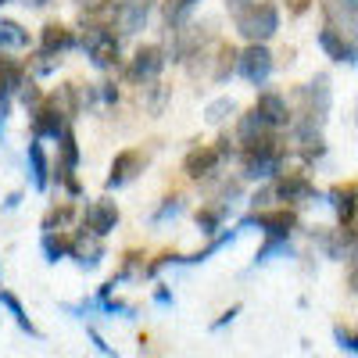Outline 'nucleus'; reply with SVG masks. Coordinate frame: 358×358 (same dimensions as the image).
Returning a JSON list of instances; mask_svg holds the SVG:
<instances>
[{
  "mask_svg": "<svg viewBox=\"0 0 358 358\" xmlns=\"http://www.w3.org/2000/svg\"><path fill=\"white\" fill-rule=\"evenodd\" d=\"M233 22H236V33L248 43H268L280 33V11L268 0H251L244 11L233 15Z\"/></svg>",
  "mask_w": 358,
  "mask_h": 358,
  "instance_id": "1",
  "label": "nucleus"
},
{
  "mask_svg": "<svg viewBox=\"0 0 358 358\" xmlns=\"http://www.w3.org/2000/svg\"><path fill=\"white\" fill-rule=\"evenodd\" d=\"M79 47L86 50V57L94 62V69L101 72H115L118 65H122V57H118V40L111 29L97 25V22H90L83 25V36H79Z\"/></svg>",
  "mask_w": 358,
  "mask_h": 358,
  "instance_id": "2",
  "label": "nucleus"
},
{
  "mask_svg": "<svg viewBox=\"0 0 358 358\" xmlns=\"http://www.w3.org/2000/svg\"><path fill=\"white\" fill-rule=\"evenodd\" d=\"M29 115H33V136L36 140H47V136L50 140H62V133L69 129V118H72L54 97H43V104L33 108Z\"/></svg>",
  "mask_w": 358,
  "mask_h": 358,
  "instance_id": "3",
  "label": "nucleus"
},
{
  "mask_svg": "<svg viewBox=\"0 0 358 358\" xmlns=\"http://www.w3.org/2000/svg\"><path fill=\"white\" fill-rule=\"evenodd\" d=\"M165 65H169V50L158 47V43H147V47H140V50L133 54V62H129V69H126V79H133L136 86H143V83L158 79Z\"/></svg>",
  "mask_w": 358,
  "mask_h": 358,
  "instance_id": "4",
  "label": "nucleus"
},
{
  "mask_svg": "<svg viewBox=\"0 0 358 358\" xmlns=\"http://www.w3.org/2000/svg\"><path fill=\"white\" fill-rule=\"evenodd\" d=\"M241 226H244V229L258 226V229L268 236V241H287L290 229L297 226V215L290 212V208H276V212H265V208H262V212H251Z\"/></svg>",
  "mask_w": 358,
  "mask_h": 358,
  "instance_id": "5",
  "label": "nucleus"
},
{
  "mask_svg": "<svg viewBox=\"0 0 358 358\" xmlns=\"http://www.w3.org/2000/svg\"><path fill=\"white\" fill-rule=\"evenodd\" d=\"M236 72H241L251 86H265V79L273 76V50L265 43H251L248 50H241V57H236Z\"/></svg>",
  "mask_w": 358,
  "mask_h": 358,
  "instance_id": "6",
  "label": "nucleus"
},
{
  "mask_svg": "<svg viewBox=\"0 0 358 358\" xmlns=\"http://www.w3.org/2000/svg\"><path fill=\"white\" fill-rule=\"evenodd\" d=\"M155 11V0H118L115 4V29L122 36H136Z\"/></svg>",
  "mask_w": 358,
  "mask_h": 358,
  "instance_id": "7",
  "label": "nucleus"
},
{
  "mask_svg": "<svg viewBox=\"0 0 358 358\" xmlns=\"http://www.w3.org/2000/svg\"><path fill=\"white\" fill-rule=\"evenodd\" d=\"M319 47L326 50V57H334V62H355L358 57V36L344 33V29H337L330 22L319 29Z\"/></svg>",
  "mask_w": 358,
  "mask_h": 358,
  "instance_id": "8",
  "label": "nucleus"
},
{
  "mask_svg": "<svg viewBox=\"0 0 358 358\" xmlns=\"http://www.w3.org/2000/svg\"><path fill=\"white\" fill-rule=\"evenodd\" d=\"M273 197L276 201H287V204H301V201H312L319 194L308 183V176H301V172H280L273 179Z\"/></svg>",
  "mask_w": 358,
  "mask_h": 358,
  "instance_id": "9",
  "label": "nucleus"
},
{
  "mask_svg": "<svg viewBox=\"0 0 358 358\" xmlns=\"http://www.w3.org/2000/svg\"><path fill=\"white\" fill-rule=\"evenodd\" d=\"M69 255L83 265V268H97L104 262V244L94 229H83L76 236H69Z\"/></svg>",
  "mask_w": 358,
  "mask_h": 358,
  "instance_id": "10",
  "label": "nucleus"
},
{
  "mask_svg": "<svg viewBox=\"0 0 358 358\" xmlns=\"http://www.w3.org/2000/svg\"><path fill=\"white\" fill-rule=\"evenodd\" d=\"M143 172V155L140 151H118L115 162H111V172L104 179V187L108 190H118V187H126L129 179H136Z\"/></svg>",
  "mask_w": 358,
  "mask_h": 358,
  "instance_id": "11",
  "label": "nucleus"
},
{
  "mask_svg": "<svg viewBox=\"0 0 358 358\" xmlns=\"http://www.w3.org/2000/svg\"><path fill=\"white\" fill-rule=\"evenodd\" d=\"M222 162H226V158L219 155V147L201 143V147H194V151L183 158V172H187L190 179H208V176H212Z\"/></svg>",
  "mask_w": 358,
  "mask_h": 358,
  "instance_id": "12",
  "label": "nucleus"
},
{
  "mask_svg": "<svg viewBox=\"0 0 358 358\" xmlns=\"http://www.w3.org/2000/svg\"><path fill=\"white\" fill-rule=\"evenodd\" d=\"M276 126L268 122V118L258 111V104L251 108V111H244L241 118H236V143L241 147H251V143H258L265 133H273Z\"/></svg>",
  "mask_w": 358,
  "mask_h": 358,
  "instance_id": "13",
  "label": "nucleus"
},
{
  "mask_svg": "<svg viewBox=\"0 0 358 358\" xmlns=\"http://www.w3.org/2000/svg\"><path fill=\"white\" fill-rule=\"evenodd\" d=\"M83 226L94 229L97 236H108V233L118 226V208H115V201H94V204H86Z\"/></svg>",
  "mask_w": 358,
  "mask_h": 358,
  "instance_id": "14",
  "label": "nucleus"
},
{
  "mask_svg": "<svg viewBox=\"0 0 358 358\" xmlns=\"http://www.w3.org/2000/svg\"><path fill=\"white\" fill-rule=\"evenodd\" d=\"M315 244L322 248L326 258H344L355 248V229L351 226H337V229H326L315 236Z\"/></svg>",
  "mask_w": 358,
  "mask_h": 358,
  "instance_id": "15",
  "label": "nucleus"
},
{
  "mask_svg": "<svg viewBox=\"0 0 358 358\" xmlns=\"http://www.w3.org/2000/svg\"><path fill=\"white\" fill-rule=\"evenodd\" d=\"M326 197H330V208L337 212V222H341V226H351V222H355V212H358V187H355V183L334 187Z\"/></svg>",
  "mask_w": 358,
  "mask_h": 358,
  "instance_id": "16",
  "label": "nucleus"
},
{
  "mask_svg": "<svg viewBox=\"0 0 358 358\" xmlns=\"http://www.w3.org/2000/svg\"><path fill=\"white\" fill-rule=\"evenodd\" d=\"M76 43H79V40H76L72 29L57 25V22L43 25V33H40V50H47V54H65V50H72Z\"/></svg>",
  "mask_w": 358,
  "mask_h": 358,
  "instance_id": "17",
  "label": "nucleus"
},
{
  "mask_svg": "<svg viewBox=\"0 0 358 358\" xmlns=\"http://www.w3.org/2000/svg\"><path fill=\"white\" fill-rule=\"evenodd\" d=\"M169 97H172V90H169L162 79H151V83H143V86H140V104H143L147 115H155V118L165 115Z\"/></svg>",
  "mask_w": 358,
  "mask_h": 358,
  "instance_id": "18",
  "label": "nucleus"
},
{
  "mask_svg": "<svg viewBox=\"0 0 358 358\" xmlns=\"http://www.w3.org/2000/svg\"><path fill=\"white\" fill-rule=\"evenodd\" d=\"M258 111L273 122L276 129H283V126H290V108H287V97H280V94H273V90H265V94H258Z\"/></svg>",
  "mask_w": 358,
  "mask_h": 358,
  "instance_id": "19",
  "label": "nucleus"
},
{
  "mask_svg": "<svg viewBox=\"0 0 358 358\" xmlns=\"http://www.w3.org/2000/svg\"><path fill=\"white\" fill-rule=\"evenodd\" d=\"M22 86H25V69L11 57H0V104L8 108V97L18 94Z\"/></svg>",
  "mask_w": 358,
  "mask_h": 358,
  "instance_id": "20",
  "label": "nucleus"
},
{
  "mask_svg": "<svg viewBox=\"0 0 358 358\" xmlns=\"http://www.w3.org/2000/svg\"><path fill=\"white\" fill-rule=\"evenodd\" d=\"M25 158H29V172H33V187L36 190H47V183H50V162H47V155H43V143L33 136V143H29V151H25Z\"/></svg>",
  "mask_w": 358,
  "mask_h": 358,
  "instance_id": "21",
  "label": "nucleus"
},
{
  "mask_svg": "<svg viewBox=\"0 0 358 358\" xmlns=\"http://www.w3.org/2000/svg\"><path fill=\"white\" fill-rule=\"evenodd\" d=\"M29 47V29H22L11 18H0V50H25Z\"/></svg>",
  "mask_w": 358,
  "mask_h": 358,
  "instance_id": "22",
  "label": "nucleus"
},
{
  "mask_svg": "<svg viewBox=\"0 0 358 358\" xmlns=\"http://www.w3.org/2000/svg\"><path fill=\"white\" fill-rule=\"evenodd\" d=\"M226 215H229V204H226V201L215 204V208H201V212H197V229H201L204 236H215V233L222 229Z\"/></svg>",
  "mask_w": 358,
  "mask_h": 358,
  "instance_id": "23",
  "label": "nucleus"
},
{
  "mask_svg": "<svg viewBox=\"0 0 358 358\" xmlns=\"http://www.w3.org/2000/svg\"><path fill=\"white\" fill-rule=\"evenodd\" d=\"M0 305H4V308L11 312V319L18 322V330H22V334H29V337H40V330H36V326H33V319L25 315V308H22V301H18L15 294H8V290H0Z\"/></svg>",
  "mask_w": 358,
  "mask_h": 358,
  "instance_id": "24",
  "label": "nucleus"
},
{
  "mask_svg": "<svg viewBox=\"0 0 358 358\" xmlns=\"http://www.w3.org/2000/svg\"><path fill=\"white\" fill-rule=\"evenodd\" d=\"M72 219H76V208L72 204H57V208H50V212L43 215V233H65L72 226Z\"/></svg>",
  "mask_w": 358,
  "mask_h": 358,
  "instance_id": "25",
  "label": "nucleus"
},
{
  "mask_svg": "<svg viewBox=\"0 0 358 358\" xmlns=\"http://www.w3.org/2000/svg\"><path fill=\"white\" fill-rule=\"evenodd\" d=\"M197 4H201V0H165V25H169V29L183 25Z\"/></svg>",
  "mask_w": 358,
  "mask_h": 358,
  "instance_id": "26",
  "label": "nucleus"
},
{
  "mask_svg": "<svg viewBox=\"0 0 358 358\" xmlns=\"http://www.w3.org/2000/svg\"><path fill=\"white\" fill-rule=\"evenodd\" d=\"M233 115H236V101L233 97H219V101H212V104L204 108V118L212 126H222L226 118H233Z\"/></svg>",
  "mask_w": 358,
  "mask_h": 358,
  "instance_id": "27",
  "label": "nucleus"
},
{
  "mask_svg": "<svg viewBox=\"0 0 358 358\" xmlns=\"http://www.w3.org/2000/svg\"><path fill=\"white\" fill-rule=\"evenodd\" d=\"M43 255H47V262H62L69 255L65 233H43Z\"/></svg>",
  "mask_w": 358,
  "mask_h": 358,
  "instance_id": "28",
  "label": "nucleus"
},
{
  "mask_svg": "<svg viewBox=\"0 0 358 358\" xmlns=\"http://www.w3.org/2000/svg\"><path fill=\"white\" fill-rule=\"evenodd\" d=\"M334 337H337V348H341V351L358 355V326H337Z\"/></svg>",
  "mask_w": 358,
  "mask_h": 358,
  "instance_id": "29",
  "label": "nucleus"
},
{
  "mask_svg": "<svg viewBox=\"0 0 358 358\" xmlns=\"http://www.w3.org/2000/svg\"><path fill=\"white\" fill-rule=\"evenodd\" d=\"M183 208H187V201H183V197H165V204L155 212V222H165V219L183 215Z\"/></svg>",
  "mask_w": 358,
  "mask_h": 358,
  "instance_id": "30",
  "label": "nucleus"
},
{
  "mask_svg": "<svg viewBox=\"0 0 358 358\" xmlns=\"http://www.w3.org/2000/svg\"><path fill=\"white\" fill-rule=\"evenodd\" d=\"M18 97H22V104H25L29 111L43 104V94H40V86H36V83H25V86L18 90Z\"/></svg>",
  "mask_w": 358,
  "mask_h": 358,
  "instance_id": "31",
  "label": "nucleus"
},
{
  "mask_svg": "<svg viewBox=\"0 0 358 358\" xmlns=\"http://www.w3.org/2000/svg\"><path fill=\"white\" fill-rule=\"evenodd\" d=\"M57 62H62V54H47V50H40V54H36V62H33V72H36V76H47V72L57 69Z\"/></svg>",
  "mask_w": 358,
  "mask_h": 358,
  "instance_id": "32",
  "label": "nucleus"
},
{
  "mask_svg": "<svg viewBox=\"0 0 358 358\" xmlns=\"http://www.w3.org/2000/svg\"><path fill=\"white\" fill-rule=\"evenodd\" d=\"M348 287H351V290L358 294V251H355V255L348 258Z\"/></svg>",
  "mask_w": 358,
  "mask_h": 358,
  "instance_id": "33",
  "label": "nucleus"
},
{
  "mask_svg": "<svg viewBox=\"0 0 358 358\" xmlns=\"http://www.w3.org/2000/svg\"><path fill=\"white\" fill-rule=\"evenodd\" d=\"M97 97H101L104 104H115V101H118V86H115V83H101Z\"/></svg>",
  "mask_w": 358,
  "mask_h": 358,
  "instance_id": "34",
  "label": "nucleus"
},
{
  "mask_svg": "<svg viewBox=\"0 0 358 358\" xmlns=\"http://www.w3.org/2000/svg\"><path fill=\"white\" fill-rule=\"evenodd\" d=\"M76 4H79L83 11H90V15H97V11L111 8V0H76Z\"/></svg>",
  "mask_w": 358,
  "mask_h": 358,
  "instance_id": "35",
  "label": "nucleus"
},
{
  "mask_svg": "<svg viewBox=\"0 0 358 358\" xmlns=\"http://www.w3.org/2000/svg\"><path fill=\"white\" fill-rule=\"evenodd\" d=\"M236 315H241V305H233V308H226V312H222V319H215V322H212V330H222V326H229V322H233Z\"/></svg>",
  "mask_w": 358,
  "mask_h": 358,
  "instance_id": "36",
  "label": "nucleus"
},
{
  "mask_svg": "<svg viewBox=\"0 0 358 358\" xmlns=\"http://www.w3.org/2000/svg\"><path fill=\"white\" fill-rule=\"evenodd\" d=\"M283 4H287L290 15H305V11L312 8V0H283Z\"/></svg>",
  "mask_w": 358,
  "mask_h": 358,
  "instance_id": "37",
  "label": "nucleus"
},
{
  "mask_svg": "<svg viewBox=\"0 0 358 358\" xmlns=\"http://www.w3.org/2000/svg\"><path fill=\"white\" fill-rule=\"evenodd\" d=\"M90 341H94V348H97L101 355H115V348H111V344H104V337H101L97 330H90Z\"/></svg>",
  "mask_w": 358,
  "mask_h": 358,
  "instance_id": "38",
  "label": "nucleus"
},
{
  "mask_svg": "<svg viewBox=\"0 0 358 358\" xmlns=\"http://www.w3.org/2000/svg\"><path fill=\"white\" fill-rule=\"evenodd\" d=\"M215 147H219V155H222V158H226V162H229V158H233V143H229V136H222V140H219V143H215Z\"/></svg>",
  "mask_w": 358,
  "mask_h": 358,
  "instance_id": "39",
  "label": "nucleus"
},
{
  "mask_svg": "<svg viewBox=\"0 0 358 358\" xmlns=\"http://www.w3.org/2000/svg\"><path fill=\"white\" fill-rule=\"evenodd\" d=\"M248 4H251V0H226V8H229L233 15H236V11H244Z\"/></svg>",
  "mask_w": 358,
  "mask_h": 358,
  "instance_id": "40",
  "label": "nucleus"
},
{
  "mask_svg": "<svg viewBox=\"0 0 358 358\" xmlns=\"http://www.w3.org/2000/svg\"><path fill=\"white\" fill-rule=\"evenodd\" d=\"M155 297H158V305H172V294H169V290H158Z\"/></svg>",
  "mask_w": 358,
  "mask_h": 358,
  "instance_id": "41",
  "label": "nucleus"
},
{
  "mask_svg": "<svg viewBox=\"0 0 358 358\" xmlns=\"http://www.w3.org/2000/svg\"><path fill=\"white\" fill-rule=\"evenodd\" d=\"M337 4H341V8H348V11H355V15H358V0H337Z\"/></svg>",
  "mask_w": 358,
  "mask_h": 358,
  "instance_id": "42",
  "label": "nucleus"
},
{
  "mask_svg": "<svg viewBox=\"0 0 358 358\" xmlns=\"http://www.w3.org/2000/svg\"><path fill=\"white\" fill-rule=\"evenodd\" d=\"M18 201H22V194H11V197L4 201V208H18Z\"/></svg>",
  "mask_w": 358,
  "mask_h": 358,
  "instance_id": "43",
  "label": "nucleus"
},
{
  "mask_svg": "<svg viewBox=\"0 0 358 358\" xmlns=\"http://www.w3.org/2000/svg\"><path fill=\"white\" fill-rule=\"evenodd\" d=\"M4 115H8V108L0 104V133H4Z\"/></svg>",
  "mask_w": 358,
  "mask_h": 358,
  "instance_id": "44",
  "label": "nucleus"
},
{
  "mask_svg": "<svg viewBox=\"0 0 358 358\" xmlns=\"http://www.w3.org/2000/svg\"><path fill=\"white\" fill-rule=\"evenodd\" d=\"M33 4H40V8H43V4H50V0H33Z\"/></svg>",
  "mask_w": 358,
  "mask_h": 358,
  "instance_id": "45",
  "label": "nucleus"
},
{
  "mask_svg": "<svg viewBox=\"0 0 358 358\" xmlns=\"http://www.w3.org/2000/svg\"><path fill=\"white\" fill-rule=\"evenodd\" d=\"M0 4H8V0H0Z\"/></svg>",
  "mask_w": 358,
  "mask_h": 358,
  "instance_id": "46",
  "label": "nucleus"
}]
</instances>
